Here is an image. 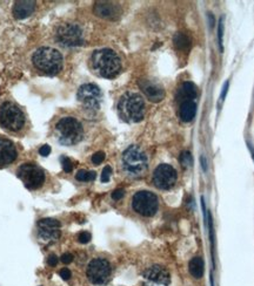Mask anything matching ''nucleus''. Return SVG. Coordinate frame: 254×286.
Here are the masks:
<instances>
[{
	"label": "nucleus",
	"instance_id": "obj_1",
	"mask_svg": "<svg viewBox=\"0 0 254 286\" xmlns=\"http://www.w3.org/2000/svg\"><path fill=\"white\" fill-rule=\"evenodd\" d=\"M91 67L97 75L113 79L122 71V60L115 51L110 48L94 51L91 57Z\"/></svg>",
	"mask_w": 254,
	"mask_h": 286
},
{
	"label": "nucleus",
	"instance_id": "obj_2",
	"mask_svg": "<svg viewBox=\"0 0 254 286\" xmlns=\"http://www.w3.org/2000/svg\"><path fill=\"white\" fill-rule=\"evenodd\" d=\"M32 63L40 74L53 76L63 70L64 58L60 52L53 47H40L32 55Z\"/></svg>",
	"mask_w": 254,
	"mask_h": 286
},
{
	"label": "nucleus",
	"instance_id": "obj_3",
	"mask_svg": "<svg viewBox=\"0 0 254 286\" xmlns=\"http://www.w3.org/2000/svg\"><path fill=\"white\" fill-rule=\"evenodd\" d=\"M119 118L127 123H138L145 116V102L138 93L123 94L118 102Z\"/></svg>",
	"mask_w": 254,
	"mask_h": 286
},
{
	"label": "nucleus",
	"instance_id": "obj_4",
	"mask_svg": "<svg viewBox=\"0 0 254 286\" xmlns=\"http://www.w3.org/2000/svg\"><path fill=\"white\" fill-rule=\"evenodd\" d=\"M123 170L131 178H140L148 169V160L139 145H129L122 156Z\"/></svg>",
	"mask_w": 254,
	"mask_h": 286
},
{
	"label": "nucleus",
	"instance_id": "obj_5",
	"mask_svg": "<svg viewBox=\"0 0 254 286\" xmlns=\"http://www.w3.org/2000/svg\"><path fill=\"white\" fill-rule=\"evenodd\" d=\"M58 141L63 145H74L84 138V128L76 118L66 116L60 119L55 125Z\"/></svg>",
	"mask_w": 254,
	"mask_h": 286
},
{
	"label": "nucleus",
	"instance_id": "obj_6",
	"mask_svg": "<svg viewBox=\"0 0 254 286\" xmlns=\"http://www.w3.org/2000/svg\"><path fill=\"white\" fill-rule=\"evenodd\" d=\"M26 116L21 108L13 102H4L0 106V127L8 132H20L24 128Z\"/></svg>",
	"mask_w": 254,
	"mask_h": 286
},
{
	"label": "nucleus",
	"instance_id": "obj_7",
	"mask_svg": "<svg viewBox=\"0 0 254 286\" xmlns=\"http://www.w3.org/2000/svg\"><path fill=\"white\" fill-rule=\"evenodd\" d=\"M132 208L136 214L144 217H152L159 209L157 195L147 190L138 191L132 198Z\"/></svg>",
	"mask_w": 254,
	"mask_h": 286
},
{
	"label": "nucleus",
	"instance_id": "obj_8",
	"mask_svg": "<svg viewBox=\"0 0 254 286\" xmlns=\"http://www.w3.org/2000/svg\"><path fill=\"white\" fill-rule=\"evenodd\" d=\"M57 41L65 47H78L84 45V31L79 25L66 22L58 27L55 33Z\"/></svg>",
	"mask_w": 254,
	"mask_h": 286
},
{
	"label": "nucleus",
	"instance_id": "obj_9",
	"mask_svg": "<svg viewBox=\"0 0 254 286\" xmlns=\"http://www.w3.org/2000/svg\"><path fill=\"white\" fill-rule=\"evenodd\" d=\"M86 276L93 285H105L112 276V266L105 258H94L87 265Z\"/></svg>",
	"mask_w": 254,
	"mask_h": 286
},
{
	"label": "nucleus",
	"instance_id": "obj_10",
	"mask_svg": "<svg viewBox=\"0 0 254 286\" xmlns=\"http://www.w3.org/2000/svg\"><path fill=\"white\" fill-rule=\"evenodd\" d=\"M17 176L30 190L39 189L45 183V178H46L44 170L34 163L21 164L17 170Z\"/></svg>",
	"mask_w": 254,
	"mask_h": 286
},
{
	"label": "nucleus",
	"instance_id": "obj_11",
	"mask_svg": "<svg viewBox=\"0 0 254 286\" xmlns=\"http://www.w3.org/2000/svg\"><path fill=\"white\" fill-rule=\"evenodd\" d=\"M77 99L86 110L97 112L100 108L103 93L97 84L85 83L78 89Z\"/></svg>",
	"mask_w": 254,
	"mask_h": 286
},
{
	"label": "nucleus",
	"instance_id": "obj_12",
	"mask_svg": "<svg viewBox=\"0 0 254 286\" xmlns=\"http://www.w3.org/2000/svg\"><path fill=\"white\" fill-rule=\"evenodd\" d=\"M38 238L45 244L51 245L60 238V222L54 218H42L37 223Z\"/></svg>",
	"mask_w": 254,
	"mask_h": 286
},
{
	"label": "nucleus",
	"instance_id": "obj_13",
	"mask_svg": "<svg viewBox=\"0 0 254 286\" xmlns=\"http://www.w3.org/2000/svg\"><path fill=\"white\" fill-rule=\"evenodd\" d=\"M177 178L178 175L175 169L172 165L164 163L155 168L152 180L155 188L160 190H168L177 183Z\"/></svg>",
	"mask_w": 254,
	"mask_h": 286
},
{
	"label": "nucleus",
	"instance_id": "obj_14",
	"mask_svg": "<svg viewBox=\"0 0 254 286\" xmlns=\"http://www.w3.org/2000/svg\"><path fill=\"white\" fill-rule=\"evenodd\" d=\"M142 277L145 279L144 286H169L171 275L160 265H153L145 270Z\"/></svg>",
	"mask_w": 254,
	"mask_h": 286
},
{
	"label": "nucleus",
	"instance_id": "obj_15",
	"mask_svg": "<svg viewBox=\"0 0 254 286\" xmlns=\"http://www.w3.org/2000/svg\"><path fill=\"white\" fill-rule=\"evenodd\" d=\"M139 87L145 94L146 97L152 102H160L165 97V90L157 81L142 79L139 81Z\"/></svg>",
	"mask_w": 254,
	"mask_h": 286
},
{
	"label": "nucleus",
	"instance_id": "obj_16",
	"mask_svg": "<svg viewBox=\"0 0 254 286\" xmlns=\"http://www.w3.org/2000/svg\"><path fill=\"white\" fill-rule=\"evenodd\" d=\"M18 151L11 140L0 138V168L7 167L17 160Z\"/></svg>",
	"mask_w": 254,
	"mask_h": 286
},
{
	"label": "nucleus",
	"instance_id": "obj_17",
	"mask_svg": "<svg viewBox=\"0 0 254 286\" xmlns=\"http://www.w3.org/2000/svg\"><path fill=\"white\" fill-rule=\"evenodd\" d=\"M94 13L100 18L117 19L120 17L122 8L118 4L110 1H98L94 5Z\"/></svg>",
	"mask_w": 254,
	"mask_h": 286
},
{
	"label": "nucleus",
	"instance_id": "obj_18",
	"mask_svg": "<svg viewBox=\"0 0 254 286\" xmlns=\"http://www.w3.org/2000/svg\"><path fill=\"white\" fill-rule=\"evenodd\" d=\"M35 9V1H30V0H22V1H17L14 2V6H13V15H14L15 19H25L27 17H30L32 13L34 12Z\"/></svg>",
	"mask_w": 254,
	"mask_h": 286
},
{
	"label": "nucleus",
	"instance_id": "obj_19",
	"mask_svg": "<svg viewBox=\"0 0 254 286\" xmlns=\"http://www.w3.org/2000/svg\"><path fill=\"white\" fill-rule=\"evenodd\" d=\"M197 95L198 92L195 84L192 82H184L180 86V88L178 89L177 100L180 103L186 101H193L195 97H197Z\"/></svg>",
	"mask_w": 254,
	"mask_h": 286
},
{
	"label": "nucleus",
	"instance_id": "obj_20",
	"mask_svg": "<svg viewBox=\"0 0 254 286\" xmlns=\"http://www.w3.org/2000/svg\"><path fill=\"white\" fill-rule=\"evenodd\" d=\"M197 114V105L193 101H186L180 103L179 107V116L181 121L191 122Z\"/></svg>",
	"mask_w": 254,
	"mask_h": 286
},
{
	"label": "nucleus",
	"instance_id": "obj_21",
	"mask_svg": "<svg viewBox=\"0 0 254 286\" xmlns=\"http://www.w3.org/2000/svg\"><path fill=\"white\" fill-rule=\"evenodd\" d=\"M188 270H190V274L192 275V277H194L195 279H199L203 277L205 270L203 258H201V257H194V258H192L190 265H188Z\"/></svg>",
	"mask_w": 254,
	"mask_h": 286
},
{
	"label": "nucleus",
	"instance_id": "obj_22",
	"mask_svg": "<svg viewBox=\"0 0 254 286\" xmlns=\"http://www.w3.org/2000/svg\"><path fill=\"white\" fill-rule=\"evenodd\" d=\"M174 45L178 50L180 51H187L191 46V40L186 34L184 33H177L174 35Z\"/></svg>",
	"mask_w": 254,
	"mask_h": 286
},
{
	"label": "nucleus",
	"instance_id": "obj_23",
	"mask_svg": "<svg viewBox=\"0 0 254 286\" xmlns=\"http://www.w3.org/2000/svg\"><path fill=\"white\" fill-rule=\"evenodd\" d=\"M97 177L96 171H87V170H79L76 175V178L80 182H91L94 181Z\"/></svg>",
	"mask_w": 254,
	"mask_h": 286
},
{
	"label": "nucleus",
	"instance_id": "obj_24",
	"mask_svg": "<svg viewBox=\"0 0 254 286\" xmlns=\"http://www.w3.org/2000/svg\"><path fill=\"white\" fill-rule=\"evenodd\" d=\"M179 161H180V163L184 168H190L192 163H193V160H192V155L190 151H182L180 157H179Z\"/></svg>",
	"mask_w": 254,
	"mask_h": 286
},
{
	"label": "nucleus",
	"instance_id": "obj_25",
	"mask_svg": "<svg viewBox=\"0 0 254 286\" xmlns=\"http://www.w3.org/2000/svg\"><path fill=\"white\" fill-rule=\"evenodd\" d=\"M224 17L220 18L219 25H218V42H219L220 51H224Z\"/></svg>",
	"mask_w": 254,
	"mask_h": 286
},
{
	"label": "nucleus",
	"instance_id": "obj_26",
	"mask_svg": "<svg viewBox=\"0 0 254 286\" xmlns=\"http://www.w3.org/2000/svg\"><path fill=\"white\" fill-rule=\"evenodd\" d=\"M60 160H61V164H63V169L65 173H71V171L73 170L72 161H71L68 157H66V156H63Z\"/></svg>",
	"mask_w": 254,
	"mask_h": 286
},
{
	"label": "nucleus",
	"instance_id": "obj_27",
	"mask_svg": "<svg viewBox=\"0 0 254 286\" xmlns=\"http://www.w3.org/2000/svg\"><path fill=\"white\" fill-rule=\"evenodd\" d=\"M111 175H112V168H111L110 165H106V167L103 169V173H102V182L103 183H106V182L110 181Z\"/></svg>",
	"mask_w": 254,
	"mask_h": 286
},
{
	"label": "nucleus",
	"instance_id": "obj_28",
	"mask_svg": "<svg viewBox=\"0 0 254 286\" xmlns=\"http://www.w3.org/2000/svg\"><path fill=\"white\" fill-rule=\"evenodd\" d=\"M91 238H92V236H91V233L87 231H83L78 235V240H79V243H81V244H86V243H89Z\"/></svg>",
	"mask_w": 254,
	"mask_h": 286
},
{
	"label": "nucleus",
	"instance_id": "obj_29",
	"mask_svg": "<svg viewBox=\"0 0 254 286\" xmlns=\"http://www.w3.org/2000/svg\"><path fill=\"white\" fill-rule=\"evenodd\" d=\"M104 160H105V154L103 151H98L92 156V163L96 165L102 163Z\"/></svg>",
	"mask_w": 254,
	"mask_h": 286
},
{
	"label": "nucleus",
	"instance_id": "obj_30",
	"mask_svg": "<svg viewBox=\"0 0 254 286\" xmlns=\"http://www.w3.org/2000/svg\"><path fill=\"white\" fill-rule=\"evenodd\" d=\"M59 275H60V277L64 279V281H70L71 277H72V274H71V271L67 268L61 269L59 271Z\"/></svg>",
	"mask_w": 254,
	"mask_h": 286
},
{
	"label": "nucleus",
	"instance_id": "obj_31",
	"mask_svg": "<svg viewBox=\"0 0 254 286\" xmlns=\"http://www.w3.org/2000/svg\"><path fill=\"white\" fill-rule=\"evenodd\" d=\"M124 195H125V190H124V189H117V190H115L112 193V198L115 201H120L124 197Z\"/></svg>",
	"mask_w": 254,
	"mask_h": 286
},
{
	"label": "nucleus",
	"instance_id": "obj_32",
	"mask_svg": "<svg viewBox=\"0 0 254 286\" xmlns=\"http://www.w3.org/2000/svg\"><path fill=\"white\" fill-rule=\"evenodd\" d=\"M61 262L64 263V264H70V263L73 262V255L72 253H64L63 256H61Z\"/></svg>",
	"mask_w": 254,
	"mask_h": 286
},
{
	"label": "nucleus",
	"instance_id": "obj_33",
	"mask_svg": "<svg viewBox=\"0 0 254 286\" xmlns=\"http://www.w3.org/2000/svg\"><path fill=\"white\" fill-rule=\"evenodd\" d=\"M50 152H51V147L48 144L42 145V147L39 149V154H40L41 156H48L50 155Z\"/></svg>",
	"mask_w": 254,
	"mask_h": 286
},
{
	"label": "nucleus",
	"instance_id": "obj_34",
	"mask_svg": "<svg viewBox=\"0 0 254 286\" xmlns=\"http://www.w3.org/2000/svg\"><path fill=\"white\" fill-rule=\"evenodd\" d=\"M47 264L50 266H55L58 264V257L55 255H51L47 258Z\"/></svg>",
	"mask_w": 254,
	"mask_h": 286
},
{
	"label": "nucleus",
	"instance_id": "obj_35",
	"mask_svg": "<svg viewBox=\"0 0 254 286\" xmlns=\"http://www.w3.org/2000/svg\"><path fill=\"white\" fill-rule=\"evenodd\" d=\"M227 89H229V81H227V82H225V84H224L223 93H221V100H224V99H225V96H226Z\"/></svg>",
	"mask_w": 254,
	"mask_h": 286
},
{
	"label": "nucleus",
	"instance_id": "obj_36",
	"mask_svg": "<svg viewBox=\"0 0 254 286\" xmlns=\"http://www.w3.org/2000/svg\"><path fill=\"white\" fill-rule=\"evenodd\" d=\"M201 163H203L204 170H207V165H206V161H205V157H201Z\"/></svg>",
	"mask_w": 254,
	"mask_h": 286
}]
</instances>
